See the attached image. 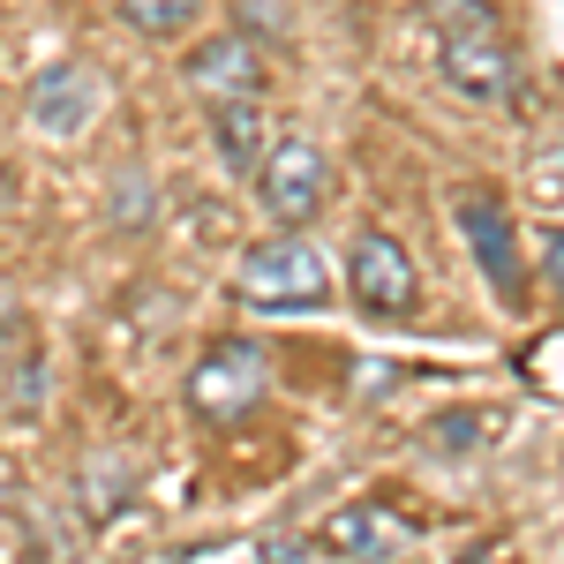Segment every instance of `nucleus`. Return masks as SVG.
<instances>
[{"mask_svg":"<svg viewBox=\"0 0 564 564\" xmlns=\"http://www.w3.org/2000/svg\"><path fill=\"white\" fill-rule=\"evenodd\" d=\"M430 15H436V76L475 106L512 98L520 68H512V39H505L489 0H430Z\"/></svg>","mask_w":564,"mask_h":564,"instance_id":"f257e3e1","label":"nucleus"},{"mask_svg":"<svg viewBox=\"0 0 564 564\" xmlns=\"http://www.w3.org/2000/svg\"><path fill=\"white\" fill-rule=\"evenodd\" d=\"M263 399H271V354L257 339H218L188 369V384H181V406H188L196 430H234V422L257 414Z\"/></svg>","mask_w":564,"mask_h":564,"instance_id":"f03ea898","label":"nucleus"},{"mask_svg":"<svg viewBox=\"0 0 564 564\" xmlns=\"http://www.w3.org/2000/svg\"><path fill=\"white\" fill-rule=\"evenodd\" d=\"M234 294L249 308H324L332 302V263L316 241H302V226H286V234H271L241 257Z\"/></svg>","mask_w":564,"mask_h":564,"instance_id":"7ed1b4c3","label":"nucleus"},{"mask_svg":"<svg viewBox=\"0 0 564 564\" xmlns=\"http://www.w3.org/2000/svg\"><path fill=\"white\" fill-rule=\"evenodd\" d=\"M257 188H263V212L279 218V226H308V218L324 212V196H332V151L316 143V135H271V151H263L257 166Z\"/></svg>","mask_w":564,"mask_h":564,"instance_id":"20e7f679","label":"nucleus"},{"mask_svg":"<svg viewBox=\"0 0 564 564\" xmlns=\"http://www.w3.org/2000/svg\"><path fill=\"white\" fill-rule=\"evenodd\" d=\"M98 113H106V76L90 68V61H53L31 76L23 90V121L53 143H76V135L98 129Z\"/></svg>","mask_w":564,"mask_h":564,"instance_id":"39448f33","label":"nucleus"},{"mask_svg":"<svg viewBox=\"0 0 564 564\" xmlns=\"http://www.w3.org/2000/svg\"><path fill=\"white\" fill-rule=\"evenodd\" d=\"M347 286H354V302L369 308V316H384V324H399V316L422 308V271H414V257H406L399 234H354Z\"/></svg>","mask_w":564,"mask_h":564,"instance_id":"423d86ee","label":"nucleus"},{"mask_svg":"<svg viewBox=\"0 0 564 564\" xmlns=\"http://www.w3.org/2000/svg\"><path fill=\"white\" fill-rule=\"evenodd\" d=\"M459 234L475 241L481 279L497 286V302L520 308L527 302V263H520V234H512V212L497 196H459Z\"/></svg>","mask_w":564,"mask_h":564,"instance_id":"0eeeda50","label":"nucleus"},{"mask_svg":"<svg viewBox=\"0 0 564 564\" xmlns=\"http://www.w3.org/2000/svg\"><path fill=\"white\" fill-rule=\"evenodd\" d=\"M263 84H271V68H263L249 31H218V39H204L188 53V90L204 106H218V98H263Z\"/></svg>","mask_w":564,"mask_h":564,"instance_id":"6e6552de","label":"nucleus"},{"mask_svg":"<svg viewBox=\"0 0 564 564\" xmlns=\"http://www.w3.org/2000/svg\"><path fill=\"white\" fill-rule=\"evenodd\" d=\"M212 143L226 159V174H257L263 151H271V113L263 98H218L212 106Z\"/></svg>","mask_w":564,"mask_h":564,"instance_id":"1a4fd4ad","label":"nucleus"},{"mask_svg":"<svg viewBox=\"0 0 564 564\" xmlns=\"http://www.w3.org/2000/svg\"><path fill=\"white\" fill-rule=\"evenodd\" d=\"M113 15L129 23L135 39H159V45H174L196 31V15H204V0H113Z\"/></svg>","mask_w":564,"mask_h":564,"instance_id":"9d476101","label":"nucleus"},{"mask_svg":"<svg viewBox=\"0 0 564 564\" xmlns=\"http://www.w3.org/2000/svg\"><path fill=\"white\" fill-rule=\"evenodd\" d=\"M406 527L391 520V512H369V505H354V512H339V520L324 527V542L332 550H347V557H369V550H391Z\"/></svg>","mask_w":564,"mask_h":564,"instance_id":"9b49d317","label":"nucleus"},{"mask_svg":"<svg viewBox=\"0 0 564 564\" xmlns=\"http://www.w3.org/2000/svg\"><path fill=\"white\" fill-rule=\"evenodd\" d=\"M542 279H550V294H557V308H564V226L542 234Z\"/></svg>","mask_w":564,"mask_h":564,"instance_id":"f8f14e48","label":"nucleus"}]
</instances>
